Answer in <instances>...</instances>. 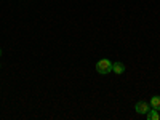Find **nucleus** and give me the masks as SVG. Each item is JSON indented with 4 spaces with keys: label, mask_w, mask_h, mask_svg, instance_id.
Wrapping results in <instances>:
<instances>
[{
    "label": "nucleus",
    "mask_w": 160,
    "mask_h": 120,
    "mask_svg": "<svg viewBox=\"0 0 160 120\" xmlns=\"http://www.w3.org/2000/svg\"><path fill=\"white\" fill-rule=\"evenodd\" d=\"M0 56H2V48H0Z\"/></svg>",
    "instance_id": "423d86ee"
},
{
    "label": "nucleus",
    "mask_w": 160,
    "mask_h": 120,
    "mask_svg": "<svg viewBox=\"0 0 160 120\" xmlns=\"http://www.w3.org/2000/svg\"><path fill=\"white\" fill-rule=\"evenodd\" d=\"M146 115H148L149 120H158V111H157V109H151Z\"/></svg>",
    "instance_id": "39448f33"
},
{
    "label": "nucleus",
    "mask_w": 160,
    "mask_h": 120,
    "mask_svg": "<svg viewBox=\"0 0 160 120\" xmlns=\"http://www.w3.org/2000/svg\"><path fill=\"white\" fill-rule=\"evenodd\" d=\"M112 71L115 72V74H123L125 72V66L122 64V62H112Z\"/></svg>",
    "instance_id": "7ed1b4c3"
},
{
    "label": "nucleus",
    "mask_w": 160,
    "mask_h": 120,
    "mask_svg": "<svg viewBox=\"0 0 160 120\" xmlns=\"http://www.w3.org/2000/svg\"><path fill=\"white\" fill-rule=\"evenodd\" d=\"M151 108L160 111V96H154V98L151 99Z\"/></svg>",
    "instance_id": "20e7f679"
},
{
    "label": "nucleus",
    "mask_w": 160,
    "mask_h": 120,
    "mask_svg": "<svg viewBox=\"0 0 160 120\" xmlns=\"http://www.w3.org/2000/svg\"><path fill=\"white\" fill-rule=\"evenodd\" d=\"M96 71L99 72V74H109V72H112V62L109 61V59H99L98 62H96Z\"/></svg>",
    "instance_id": "f257e3e1"
},
{
    "label": "nucleus",
    "mask_w": 160,
    "mask_h": 120,
    "mask_svg": "<svg viewBox=\"0 0 160 120\" xmlns=\"http://www.w3.org/2000/svg\"><path fill=\"white\" fill-rule=\"evenodd\" d=\"M135 109H136V112L138 114H148L152 108L146 102V101H139V102H136V106H135Z\"/></svg>",
    "instance_id": "f03ea898"
}]
</instances>
